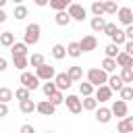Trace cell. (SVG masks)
<instances>
[{
	"label": "cell",
	"instance_id": "obj_15",
	"mask_svg": "<svg viewBox=\"0 0 133 133\" xmlns=\"http://www.w3.org/2000/svg\"><path fill=\"white\" fill-rule=\"evenodd\" d=\"M81 102H83V110H89V112H96V108H98V104H100L94 94H91V96H83Z\"/></svg>",
	"mask_w": 133,
	"mask_h": 133
},
{
	"label": "cell",
	"instance_id": "obj_51",
	"mask_svg": "<svg viewBox=\"0 0 133 133\" xmlns=\"http://www.w3.org/2000/svg\"><path fill=\"white\" fill-rule=\"evenodd\" d=\"M12 2H15V4H21V2H23V0H12Z\"/></svg>",
	"mask_w": 133,
	"mask_h": 133
},
{
	"label": "cell",
	"instance_id": "obj_4",
	"mask_svg": "<svg viewBox=\"0 0 133 133\" xmlns=\"http://www.w3.org/2000/svg\"><path fill=\"white\" fill-rule=\"evenodd\" d=\"M64 104H66L69 112H73V114H79V112H83V102H81L77 96H73V94H69V96L64 98Z\"/></svg>",
	"mask_w": 133,
	"mask_h": 133
},
{
	"label": "cell",
	"instance_id": "obj_43",
	"mask_svg": "<svg viewBox=\"0 0 133 133\" xmlns=\"http://www.w3.org/2000/svg\"><path fill=\"white\" fill-rule=\"evenodd\" d=\"M8 114V102H0V118Z\"/></svg>",
	"mask_w": 133,
	"mask_h": 133
},
{
	"label": "cell",
	"instance_id": "obj_8",
	"mask_svg": "<svg viewBox=\"0 0 133 133\" xmlns=\"http://www.w3.org/2000/svg\"><path fill=\"white\" fill-rule=\"evenodd\" d=\"M69 15H71V19H73V21H83V19H85V15H87V10H85L81 4L71 2V4H69Z\"/></svg>",
	"mask_w": 133,
	"mask_h": 133
},
{
	"label": "cell",
	"instance_id": "obj_39",
	"mask_svg": "<svg viewBox=\"0 0 133 133\" xmlns=\"http://www.w3.org/2000/svg\"><path fill=\"white\" fill-rule=\"evenodd\" d=\"M15 98V91L8 87H0V102H10Z\"/></svg>",
	"mask_w": 133,
	"mask_h": 133
},
{
	"label": "cell",
	"instance_id": "obj_6",
	"mask_svg": "<svg viewBox=\"0 0 133 133\" xmlns=\"http://www.w3.org/2000/svg\"><path fill=\"white\" fill-rule=\"evenodd\" d=\"M35 73H37V77L42 79V81H48V79H54L56 77V71H54V66H50V64H39L37 69H35Z\"/></svg>",
	"mask_w": 133,
	"mask_h": 133
},
{
	"label": "cell",
	"instance_id": "obj_38",
	"mask_svg": "<svg viewBox=\"0 0 133 133\" xmlns=\"http://www.w3.org/2000/svg\"><path fill=\"white\" fill-rule=\"evenodd\" d=\"M15 96H17V100H27V98H31V89L29 87H17V91H15Z\"/></svg>",
	"mask_w": 133,
	"mask_h": 133
},
{
	"label": "cell",
	"instance_id": "obj_5",
	"mask_svg": "<svg viewBox=\"0 0 133 133\" xmlns=\"http://www.w3.org/2000/svg\"><path fill=\"white\" fill-rule=\"evenodd\" d=\"M110 110H112V114L114 116H118V118H125L127 116V110H129V106H127V100H114L112 102V106H110Z\"/></svg>",
	"mask_w": 133,
	"mask_h": 133
},
{
	"label": "cell",
	"instance_id": "obj_29",
	"mask_svg": "<svg viewBox=\"0 0 133 133\" xmlns=\"http://www.w3.org/2000/svg\"><path fill=\"white\" fill-rule=\"evenodd\" d=\"M71 2H73V0H50L48 4H50V8H54V10H66Z\"/></svg>",
	"mask_w": 133,
	"mask_h": 133
},
{
	"label": "cell",
	"instance_id": "obj_40",
	"mask_svg": "<svg viewBox=\"0 0 133 133\" xmlns=\"http://www.w3.org/2000/svg\"><path fill=\"white\" fill-rule=\"evenodd\" d=\"M50 102H52V104H56V106L64 104V96H62V89H56V91L50 96Z\"/></svg>",
	"mask_w": 133,
	"mask_h": 133
},
{
	"label": "cell",
	"instance_id": "obj_53",
	"mask_svg": "<svg viewBox=\"0 0 133 133\" xmlns=\"http://www.w3.org/2000/svg\"><path fill=\"white\" fill-rule=\"evenodd\" d=\"M100 2H104V0H100Z\"/></svg>",
	"mask_w": 133,
	"mask_h": 133
},
{
	"label": "cell",
	"instance_id": "obj_50",
	"mask_svg": "<svg viewBox=\"0 0 133 133\" xmlns=\"http://www.w3.org/2000/svg\"><path fill=\"white\" fill-rule=\"evenodd\" d=\"M6 2H8V0H0V8H2V6L6 4Z\"/></svg>",
	"mask_w": 133,
	"mask_h": 133
},
{
	"label": "cell",
	"instance_id": "obj_9",
	"mask_svg": "<svg viewBox=\"0 0 133 133\" xmlns=\"http://www.w3.org/2000/svg\"><path fill=\"white\" fill-rule=\"evenodd\" d=\"M54 83H56V87L58 89H69L71 85H73V79H71V75L69 73H56V77H54Z\"/></svg>",
	"mask_w": 133,
	"mask_h": 133
},
{
	"label": "cell",
	"instance_id": "obj_44",
	"mask_svg": "<svg viewBox=\"0 0 133 133\" xmlns=\"http://www.w3.org/2000/svg\"><path fill=\"white\" fill-rule=\"evenodd\" d=\"M125 52H129V54L133 56V39H127V42H125Z\"/></svg>",
	"mask_w": 133,
	"mask_h": 133
},
{
	"label": "cell",
	"instance_id": "obj_30",
	"mask_svg": "<svg viewBox=\"0 0 133 133\" xmlns=\"http://www.w3.org/2000/svg\"><path fill=\"white\" fill-rule=\"evenodd\" d=\"M104 25H106L104 17H91V21H89V27H91L94 31H102V29H104Z\"/></svg>",
	"mask_w": 133,
	"mask_h": 133
},
{
	"label": "cell",
	"instance_id": "obj_34",
	"mask_svg": "<svg viewBox=\"0 0 133 133\" xmlns=\"http://www.w3.org/2000/svg\"><path fill=\"white\" fill-rule=\"evenodd\" d=\"M91 15H94V17H102V15H106V12H104V2L94 0V4H91Z\"/></svg>",
	"mask_w": 133,
	"mask_h": 133
},
{
	"label": "cell",
	"instance_id": "obj_27",
	"mask_svg": "<svg viewBox=\"0 0 133 133\" xmlns=\"http://www.w3.org/2000/svg\"><path fill=\"white\" fill-rule=\"evenodd\" d=\"M52 56H54L56 60H62V58L66 56V48H64L62 44H54V46H52Z\"/></svg>",
	"mask_w": 133,
	"mask_h": 133
},
{
	"label": "cell",
	"instance_id": "obj_16",
	"mask_svg": "<svg viewBox=\"0 0 133 133\" xmlns=\"http://www.w3.org/2000/svg\"><path fill=\"white\" fill-rule=\"evenodd\" d=\"M118 133H133V116H125L121 118V123L116 125Z\"/></svg>",
	"mask_w": 133,
	"mask_h": 133
},
{
	"label": "cell",
	"instance_id": "obj_33",
	"mask_svg": "<svg viewBox=\"0 0 133 133\" xmlns=\"http://www.w3.org/2000/svg\"><path fill=\"white\" fill-rule=\"evenodd\" d=\"M116 10H118L116 0H104V12L106 15H116Z\"/></svg>",
	"mask_w": 133,
	"mask_h": 133
},
{
	"label": "cell",
	"instance_id": "obj_31",
	"mask_svg": "<svg viewBox=\"0 0 133 133\" xmlns=\"http://www.w3.org/2000/svg\"><path fill=\"white\" fill-rule=\"evenodd\" d=\"M56 89H58V87H56V83H54L52 79H48V81L42 85V91H44V96H46V98H50V96H52Z\"/></svg>",
	"mask_w": 133,
	"mask_h": 133
},
{
	"label": "cell",
	"instance_id": "obj_48",
	"mask_svg": "<svg viewBox=\"0 0 133 133\" xmlns=\"http://www.w3.org/2000/svg\"><path fill=\"white\" fill-rule=\"evenodd\" d=\"M48 2H50V0H33V4H35V6H46Z\"/></svg>",
	"mask_w": 133,
	"mask_h": 133
},
{
	"label": "cell",
	"instance_id": "obj_32",
	"mask_svg": "<svg viewBox=\"0 0 133 133\" xmlns=\"http://www.w3.org/2000/svg\"><path fill=\"white\" fill-rule=\"evenodd\" d=\"M94 83L91 81H83V83H79V91H81V96H91L94 94Z\"/></svg>",
	"mask_w": 133,
	"mask_h": 133
},
{
	"label": "cell",
	"instance_id": "obj_25",
	"mask_svg": "<svg viewBox=\"0 0 133 133\" xmlns=\"http://www.w3.org/2000/svg\"><path fill=\"white\" fill-rule=\"evenodd\" d=\"M110 39H112L114 44H118V46H123V44L127 42V33H125L123 29H118V27H116V29H114V33L110 35Z\"/></svg>",
	"mask_w": 133,
	"mask_h": 133
},
{
	"label": "cell",
	"instance_id": "obj_47",
	"mask_svg": "<svg viewBox=\"0 0 133 133\" xmlns=\"http://www.w3.org/2000/svg\"><path fill=\"white\" fill-rule=\"evenodd\" d=\"M125 33H127V39H133V23H131V25H127Z\"/></svg>",
	"mask_w": 133,
	"mask_h": 133
},
{
	"label": "cell",
	"instance_id": "obj_35",
	"mask_svg": "<svg viewBox=\"0 0 133 133\" xmlns=\"http://www.w3.org/2000/svg\"><path fill=\"white\" fill-rule=\"evenodd\" d=\"M104 52H106V56H112V58H116L118 56V44H114V42H110V44H106V48H104Z\"/></svg>",
	"mask_w": 133,
	"mask_h": 133
},
{
	"label": "cell",
	"instance_id": "obj_19",
	"mask_svg": "<svg viewBox=\"0 0 133 133\" xmlns=\"http://www.w3.org/2000/svg\"><path fill=\"white\" fill-rule=\"evenodd\" d=\"M15 42H17V39H15V33H12V31H2V33H0V46L10 48Z\"/></svg>",
	"mask_w": 133,
	"mask_h": 133
},
{
	"label": "cell",
	"instance_id": "obj_14",
	"mask_svg": "<svg viewBox=\"0 0 133 133\" xmlns=\"http://www.w3.org/2000/svg\"><path fill=\"white\" fill-rule=\"evenodd\" d=\"M54 21H56V25L58 27H66L73 19H71V15H69V10H56V15H54Z\"/></svg>",
	"mask_w": 133,
	"mask_h": 133
},
{
	"label": "cell",
	"instance_id": "obj_55",
	"mask_svg": "<svg viewBox=\"0 0 133 133\" xmlns=\"http://www.w3.org/2000/svg\"><path fill=\"white\" fill-rule=\"evenodd\" d=\"M0 33H2V31H0Z\"/></svg>",
	"mask_w": 133,
	"mask_h": 133
},
{
	"label": "cell",
	"instance_id": "obj_10",
	"mask_svg": "<svg viewBox=\"0 0 133 133\" xmlns=\"http://www.w3.org/2000/svg\"><path fill=\"white\" fill-rule=\"evenodd\" d=\"M94 96L98 98V102H108V100L112 98V87L106 85V83H102V85L96 87V94H94Z\"/></svg>",
	"mask_w": 133,
	"mask_h": 133
},
{
	"label": "cell",
	"instance_id": "obj_1",
	"mask_svg": "<svg viewBox=\"0 0 133 133\" xmlns=\"http://www.w3.org/2000/svg\"><path fill=\"white\" fill-rule=\"evenodd\" d=\"M39 35H42V27L37 23H29L25 27V44L27 46H35L39 42Z\"/></svg>",
	"mask_w": 133,
	"mask_h": 133
},
{
	"label": "cell",
	"instance_id": "obj_37",
	"mask_svg": "<svg viewBox=\"0 0 133 133\" xmlns=\"http://www.w3.org/2000/svg\"><path fill=\"white\" fill-rule=\"evenodd\" d=\"M118 94H121V98H123V100H127V102H129V100H133V85L125 83V85H123V89H121Z\"/></svg>",
	"mask_w": 133,
	"mask_h": 133
},
{
	"label": "cell",
	"instance_id": "obj_49",
	"mask_svg": "<svg viewBox=\"0 0 133 133\" xmlns=\"http://www.w3.org/2000/svg\"><path fill=\"white\" fill-rule=\"evenodd\" d=\"M6 19H8V17H6V12H4V10H2V8H0V23H4V21H6Z\"/></svg>",
	"mask_w": 133,
	"mask_h": 133
},
{
	"label": "cell",
	"instance_id": "obj_12",
	"mask_svg": "<svg viewBox=\"0 0 133 133\" xmlns=\"http://www.w3.org/2000/svg\"><path fill=\"white\" fill-rule=\"evenodd\" d=\"M116 17H118V21H121L123 25H131V23H133V10H131L129 6H121V8L116 10Z\"/></svg>",
	"mask_w": 133,
	"mask_h": 133
},
{
	"label": "cell",
	"instance_id": "obj_23",
	"mask_svg": "<svg viewBox=\"0 0 133 133\" xmlns=\"http://www.w3.org/2000/svg\"><path fill=\"white\" fill-rule=\"evenodd\" d=\"M116 58H112V56H106L104 60H102V69L106 71V73H114L116 71Z\"/></svg>",
	"mask_w": 133,
	"mask_h": 133
},
{
	"label": "cell",
	"instance_id": "obj_36",
	"mask_svg": "<svg viewBox=\"0 0 133 133\" xmlns=\"http://www.w3.org/2000/svg\"><path fill=\"white\" fill-rule=\"evenodd\" d=\"M121 77L125 83H133V69L131 66H121Z\"/></svg>",
	"mask_w": 133,
	"mask_h": 133
},
{
	"label": "cell",
	"instance_id": "obj_13",
	"mask_svg": "<svg viewBox=\"0 0 133 133\" xmlns=\"http://www.w3.org/2000/svg\"><path fill=\"white\" fill-rule=\"evenodd\" d=\"M79 44H81V50H83V52H91V50L98 48V39H96V35H83Z\"/></svg>",
	"mask_w": 133,
	"mask_h": 133
},
{
	"label": "cell",
	"instance_id": "obj_52",
	"mask_svg": "<svg viewBox=\"0 0 133 133\" xmlns=\"http://www.w3.org/2000/svg\"><path fill=\"white\" fill-rule=\"evenodd\" d=\"M131 69H133V64H131Z\"/></svg>",
	"mask_w": 133,
	"mask_h": 133
},
{
	"label": "cell",
	"instance_id": "obj_42",
	"mask_svg": "<svg viewBox=\"0 0 133 133\" xmlns=\"http://www.w3.org/2000/svg\"><path fill=\"white\" fill-rule=\"evenodd\" d=\"M114 29H116V25H114V23H106V25H104V29H102V33H106V35L110 37V35L114 33Z\"/></svg>",
	"mask_w": 133,
	"mask_h": 133
},
{
	"label": "cell",
	"instance_id": "obj_46",
	"mask_svg": "<svg viewBox=\"0 0 133 133\" xmlns=\"http://www.w3.org/2000/svg\"><path fill=\"white\" fill-rule=\"evenodd\" d=\"M21 133H35V129H33L31 125H23V127H21Z\"/></svg>",
	"mask_w": 133,
	"mask_h": 133
},
{
	"label": "cell",
	"instance_id": "obj_21",
	"mask_svg": "<svg viewBox=\"0 0 133 133\" xmlns=\"http://www.w3.org/2000/svg\"><path fill=\"white\" fill-rule=\"evenodd\" d=\"M108 85L112 87V91H121L123 85H125V81H123L121 75H110V77H108Z\"/></svg>",
	"mask_w": 133,
	"mask_h": 133
},
{
	"label": "cell",
	"instance_id": "obj_7",
	"mask_svg": "<svg viewBox=\"0 0 133 133\" xmlns=\"http://www.w3.org/2000/svg\"><path fill=\"white\" fill-rule=\"evenodd\" d=\"M35 110H37L39 114H44V116H52V114L56 112V104H52V102H50V98H48V100H42V102H37Z\"/></svg>",
	"mask_w": 133,
	"mask_h": 133
},
{
	"label": "cell",
	"instance_id": "obj_41",
	"mask_svg": "<svg viewBox=\"0 0 133 133\" xmlns=\"http://www.w3.org/2000/svg\"><path fill=\"white\" fill-rule=\"evenodd\" d=\"M44 62H46V60H44V56H42V54H31V56H29V64H31V66H35V69H37L39 64H44Z\"/></svg>",
	"mask_w": 133,
	"mask_h": 133
},
{
	"label": "cell",
	"instance_id": "obj_2",
	"mask_svg": "<svg viewBox=\"0 0 133 133\" xmlns=\"http://www.w3.org/2000/svg\"><path fill=\"white\" fill-rule=\"evenodd\" d=\"M87 81H91V83L98 87V85H102V83H108V73H106L102 66H100V69L94 66V69L87 71Z\"/></svg>",
	"mask_w": 133,
	"mask_h": 133
},
{
	"label": "cell",
	"instance_id": "obj_26",
	"mask_svg": "<svg viewBox=\"0 0 133 133\" xmlns=\"http://www.w3.org/2000/svg\"><path fill=\"white\" fill-rule=\"evenodd\" d=\"M12 64H15L19 71H25V69H27V64H29V58H27V56H23V54L12 56Z\"/></svg>",
	"mask_w": 133,
	"mask_h": 133
},
{
	"label": "cell",
	"instance_id": "obj_20",
	"mask_svg": "<svg viewBox=\"0 0 133 133\" xmlns=\"http://www.w3.org/2000/svg\"><path fill=\"white\" fill-rule=\"evenodd\" d=\"M116 64H118V66H131V64H133V56L123 50V52H118V56H116Z\"/></svg>",
	"mask_w": 133,
	"mask_h": 133
},
{
	"label": "cell",
	"instance_id": "obj_45",
	"mask_svg": "<svg viewBox=\"0 0 133 133\" xmlns=\"http://www.w3.org/2000/svg\"><path fill=\"white\" fill-rule=\"evenodd\" d=\"M6 69H8V60H6L4 56H0V73H4Z\"/></svg>",
	"mask_w": 133,
	"mask_h": 133
},
{
	"label": "cell",
	"instance_id": "obj_24",
	"mask_svg": "<svg viewBox=\"0 0 133 133\" xmlns=\"http://www.w3.org/2000/svg\"><path fill=\"white\" fill-rule=\"evenodd\" d=\"M29 15V10H27V6H23V4H15V10H12V17L17 19V21H23L25 17Z\"/></svg>",
	"mask_w": 133,
	"mask_h": 133
},
{
	"label": "cell",
	"instance_id": "obj_28",
	"mask_svg": "<svg viewBox=\"0 0 133 133\" xmlns=\"http://www.w3.org/2000/svg\"><path fill=\"white\" fill-rule=\"evenodd\" d=\"M66 73L71 75V79H73V81H81V77H83V69H81V66H77V64L69 66V69H66Z\"/></svg>",
	"mask_w": 133,
	"mask_h": 133
},
{
	"label": "cell",
	"instance_id": "obj_17",
	"mask_svg": "<svg viewBox=\"0 0 133 133\" xmlns=\"http://www.w3.org/2000/svg\"><path fill=\"white\" fill-rule=\"evenodd\" d=\"M81 54H83L81 44H79V42H69V46H66V56H71V58H79Z\"/></svg>",
	"mask_w": 133,
	"mask_h": 133
},
{
	"label": "cell",
	"instance_id": "obj_18",
	"mask_svg": "<svg viewBox=\"0 0 133 133\" xmlns=\"http://www.w3.org/2000/svg\"><path fill=\"white\" fill-rule=\"evenodd\" d=\"M35 102L31 100V98H27V100H19V110L23 112V114H31L33 110H35Z\"/></svg>",
	"mask_w": 133,
	"mask_h": 133
},
{
	"label": "cell",
	"instance_id": "obj_54",
	"mask_svg": "<svg viewBox=\"0 0 133 133\" xmlns=\"http://www.w3.org/2000/svg\"><path fill=\"white\" fill-rule=\"evenodd\" d=\"M116 2H118V0H116Z\"/></svg>",
	"mask_w": 133,
	"mask_h": 133
},
{
	"label": "cell",
	"instance_id": "obj_3",
	"mask_svg": "<svg viewBox=\"0 0 133 133\" xmlns=\"http://www.w3.org/2000/svg\"><path fill=\"white\" fill-rule=\"evenodd\" d=\"M19 81H21V83H23L25 87H29V89L33 91V89H37V87H39V81H42V79L37 77V73L33 75V73H29V71H23V73H21V79H19Z\"/></svg>",
	"mask_w": 133,
	"mask_h": 133
},
{
	"label": "cell",
	"instance_id": "obj_22",
	"mask_svg": "<svg viewBox=\"0 0 133 133\" xmlns=\"http://www.w3.org/2000/svg\"><path fill=\"white\" fill-rule=\"evenodd\" d=\"M10 52H12V56H19V54L27 56V44H25V42H15V44L10 46Z\"/></svg>",
	"mask_w": 133,
	"mask_h": 133
},
{
	"label": "cell",
	"instance_id": "obj_11",
	"mask_svg": "<svg viewBox=\"0 0 133 133\" xmlns=\"http://www.w3.org/2000/svg\"><path fill=\"white\" fill-rule=\"evenodd\" d=\"M112 110L110 108H106V106H100V108H96V121L98 123H102V125H108L110 121H112Z\"/></svg>",
	"mask_w": 133,
	"mask_h": 133
}]
</instances>
